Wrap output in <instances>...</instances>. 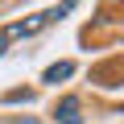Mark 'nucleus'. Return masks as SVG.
<instances>
[{
    "mask_svg": "<svg viewBox=\"0 0 124 124\" xmlns=\"http://www.w3.org/2000/svg\"><path fill=\"white\" fill-rule=\"evenodd\" d=\"M4 46H8V41H4V33H0V54H4Z\"/></svg>",
    "mask_w": 124,
    "mask_h": 124,
    "instance_id": "obj_6",
    "label": "nucleus"
},
{
    "mask_svg": "<svg viewBox=\"0 0 124 124\" xmlns=\"http://www.w3.org/2000/svg\"><path fill=\"white\" fill-rule=\"evenodd\" d=\"M4 99H8V103H21V99H25V103H29V99H33V91H8V95H4Z\"/></svg>",
    "mask_w": 124,
    "mask_h": 124,
    "instance_id": "obj_4",
    "label": "nucleus"
},
{
    "mask_svg": "<svg viewBox=\"0 0 124 124\" xmlns=\"http://www.w3.org/2000/svg\"><path fill=\"white\" fill-rule=\"evenodd\" d=\"M58 17H66V4H62V8H46V13H33L29 21H13V25L4 29V41H8V37H29V33H37V29L54 25Z\"/></svg>",
    "mask_w": 124,
    "mask_h": 124,
    "instance_id": "obj_1",
    "label": "nucleus"
},
{
    "mask_svg": "<svg viewBox=\"0 0 124 124\" xmlns=\"http://www.w3.org/2000/svg\"><path fill=\"white\" fill-rule=\"evenodd\" d=\"M75 75V62H54V66L46 70V83H62V79H70Z\"/></svg>",
    "mask_w": 124,
    "mask_h": 124,
    "instance_id": "obj_3",
    "label": "nucleus"
},
{
    "mask_svg": "<svg viewBox=\"0 0 124 124\" xmlns=\"http://www.w3.org/2000/svg\"><path fill=\"white\" fill-rule=\"evenodd\" d=\"M13 124H41V120H33V116H17Z\"/></svg>",
    "mask_w": 124,
    "mask_h": 124,
    "instance_id": "obj_5",
    "label": "nucleus"
},
{
    "mask_svg": "<svg viewBox=\"0 0 124 124\" xmlns=\"http://www.w3.org/2000/svg\"><path fill=\"white\" fill-rule=\"evenodd\" d=\"M54 120H58V124H83V103H79L75 95H66V99L54 108Z\"/></svg>",
    "mask_w": 124,
    "mask_h": 124,
    "instance_id": "obj_2",
    "label": "nucleus"
}]
</instances>
